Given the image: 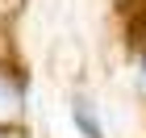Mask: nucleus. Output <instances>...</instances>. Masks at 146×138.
Segmentation results:
<instances>
[{
  "mask_svg": "<svg viewBox=\"0 0 146 138\" xmlns=\"http://www.w3.org/2000/svg\"><path fill=\"white\" fill-rule=\"evenodd\" d=\"M25 117V75L13 63V55H0V126L21 130Z\"/></svg>",
  "mask_w": 146,
  "mask_h": 138,
  "instance_id": "nucleus-1",
  "label": "nucleus"
},
{
  "mask_svg": "<svg viewBox=\"0 0 146 138\" xmlns=\"http://www.w3.org/2000/svg\"><path fill=\"white\" fill-rule=\"evenodd\" d=\"M46 55H50V71L58 80H79L84 75V42L54 38V42H46Z\"/></svg>",
  "mask_w": 146,
  "mask_h": 138,
  "instance_id": "nucleus-2",
  "label": "nucleus"
},
{
  "mask_svg": "<svg viewBox=\"0 0 146 138\" xmlns=\"http://www.w3.org/2000/svg\"><path fill=\"white\" fill-rule=\"evenodd\" d=\"M71 117H75V130H79L84 138H104V126H100V117H96V109H92V101L75 96V105H71Z\"/></svg>",
  "mask_w": 146,
  "mask_h": 138,
  "instance_id": "nucleus-3",
  "label": "nucleus"
},
{
  "mask_svg": "<svg viewBox=\"0 0 146 138\" xmlns=\"http://www.w3.org/2000/svg\"><path fill=\"white\" fill-rule=\"evenodd\" d=\"M129 71H134V84H138V92H142V101H146V34L138 38V46H134Z\"/></svg>",
  "mask_w": 146,
  "mask_h": 138,
  "instance_id": "nucleus-4",
  "label": "nucleus"
},
{
  "mask_svg": "<svg viewBox=\"0 0 146 138\" xmlns=\"http://www.w3.org/2000/svg\"><path fill=\"white\" fill-rule=\"evenodd\" d=\"M0 138H21V130H9V126H0Z\"/></svg>",
  "mask_w": 146,
  "mask_h": 138,
  "instance_id": "nucleus-5",
  "label": "nucleus"
},
{
  "mask_svg": "<svg viewBox=\"0 0 146 138\" xmlns=\"http://www.w3.org/2000/svg\"><path fill=\"white\" fill-rule=\"evenodd\" d=\"M4 29H9V21H0V34H4ZM0 55H9V46H0Z\"/></svg>",
  "mask_w": 146,
  "mask_h": 138,
  "instance_id": "nucleus-6",
  "label": "nucleus"
},
{
  "mask_svg": "<svg viewBox=\"0 0 146 138\" xmlns=\"http://www.w3.org/2000/svg\"><path fill=\"white\" fill-rule=\"evenodd\" d=\"M121 4H146V0H121Z\"/></svg>",
  "mask_w": 146,
  "mask_h": 138,
  "instance_id": "nucleus-7",
  "label": "nucleus"
}]
</instances>
